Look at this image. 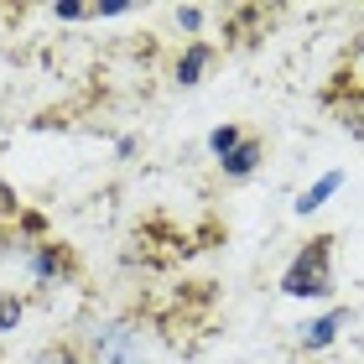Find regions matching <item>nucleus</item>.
Segmentation results:
<instances>
[{
    "label": "nucleus",
    "instance_id": "1",
    "mask_svg": "<svg viewBox=\"0 0 364 364\" xmlns=\"http://www.w3.org/2000/svg\"><path fill=\"white\" fill-rule=\"evenodd\" d=\"M333 245H338L333 235H312L287 266V276H281V291L287 296H328L333 291Z\"/></svg>",
    "mask_w": 364,
    "mask_h": 364
},
{
    "label": "nucleus",
    "instance_id": "2",
    "mask_svg": "<svg viewBox=\"0 0 364 364\" xmlns=\"http://www.w3.org/2000/svg\"><path fill=\"white\" fill-rule=\"evenodd\" d=\"M151 359V349H146V323H109V328H99V338H94V364H146Z\"/></svg>",
    "mask_w": 364,
    "mask_h": 364
},
{
    "label": "nucleus",
    "instance_id": "3",
    "mask_svg": "<svg viewBox=\"0 0 364 364\" xmlns=\"http://www.w3.org/2000/svg\"><path fill=\"white\" fill-rule=\"evenodd\" d=\"M73 271V255L63 245H31V276L37 281H63Z\"/></svg>",
    "mask_w": 364,
    "mask_h": 364
},
{
    "label": "nucleus",
    "instance_id": "4",
    "mask_svg": "<svg viewBox=\"0 0 364 364\" xmlns=\"http://www.w3.org/2000/svg\"><path fill=\"white\" fill-rule=\"evenodd\" d=\"M349 323V307H333V312H323L318 323H307L302 328V349H328V343L338 338V328Z\"/></svg>",
    "mask_w": 364,
    "mask_h": 364
},
{
    "label": "nucleus",
    "instance_id": "5",
    "mask_svg": "<svg viewBox=\"0 0 364 364\" xmlns=\"http://www.w3.org/2000/svg\"><path fill=\"white\" fill-rule=\"evenodd\" d=\"M260 156H266V146H260L255 136H245V141L235 146V151H229V156L219 161V167H224V177H250V172L260 167Z\"/></svg>",
    "mask_w": 364,
    "mask_h": 364
},
{
    "label": "nucleus",
    "instance_id": "6",
    "mask_svg": "<svg viewBox=\"0 0 364 364\" xmlns=\"http://www.w3.org/2000/svg\"><path fill=\"white\" fill-rule=\"evenodd\" d=\"M338 188H343V172H323V177L312 182V188H307L302 198H296V213H318V208H323Z\"/></svg>",
    "mask_w": 364,
    "mask_h": 364
},
{
    "label": "nucleus",
    "instance_id": "7",
    "mask_svg": "<svg viewBox=\"0 0 364 364\" xmlns=\"http://www.w3.org/2000/svg\"><path fill=\"white\" fill-rule=\"evenodd\" d=\"M208 63H213V47H208V42H193L188 53L177 58V84H198Z\"/></svg>",
    "mask_w": 364,
    "mask_h": 364
},
{
    "label": "nucleus",
    "instance_id": "8",
    "mask_svg": "<svg viewBox=\"0 0 364 364\" xmlns=\"http://www.w3.org/2000/svg\"><path fill=\"white\" fill-rule=\"evenodd\" d=\"M240 141H245V136H240V125H219V130H213V136H208V151H213V156L224 161V156L235 151Z\"/></svg>",
    "mask_w": 364,
    "mask_h": 364
},
{
    "label": "nucleus",
    "instance_id": "9",
    "mask_svg": "<svg viewBox=\"0 0 364 364\" xmlns=\"http://www.w3.org/2000/svg\"><path fill=\"white\" fill-rule=\"evenodd\" d=\"M21 312H26V302L16 291H0V333H11L16 323H21Z\"/></svg>",
    "mask_w": 364,
    "mask_h": 364
},
{
    "label": "nucleus",
    "instance_id": "10",
    "mask_svg": "<svg viewBox=\"0 0 364 364\" xmlns=\"http://www.w3.org/2000/svg\"><path fill=\"white\" fill-rule=\"evenodd\" d=\"M343 125H349L354 136H364V94H354L349 105H343Z\"/></svg>",
    "mask_w": 364,
    "mask_h": 364
},
{
    "label": "nucleus",
    "instance_id": "11",
    "mask_svg": "<svg viewBox=\"0 0 364 364\" xmlns=\"http://www.w3.org/2000/svg\"><path fill=\"white\" fill-rule=\"evenodd\" d=\"M53 16H58V21H84V16H94V6H73V0H68V6H58Z\"/></svg>",
    "mask_w": 364,
    "mask_h": 364
},
{
    "label": "nucleus",
    "instance_id": "12",
    "mask_svg": "<svg viewBox=\"0 0 364 364\" xmlns=\"http://www.w3.org/2000/svg\"><path fill=\"white\" fill-rule=\"evenodd\" d=\"M177 21H182V26H188V31H193L198 21H203V11H198V6H188V11H177Z\"/></svg>",
    "mask_w": 364,
    "mask_h": 364
}]
</instances>
